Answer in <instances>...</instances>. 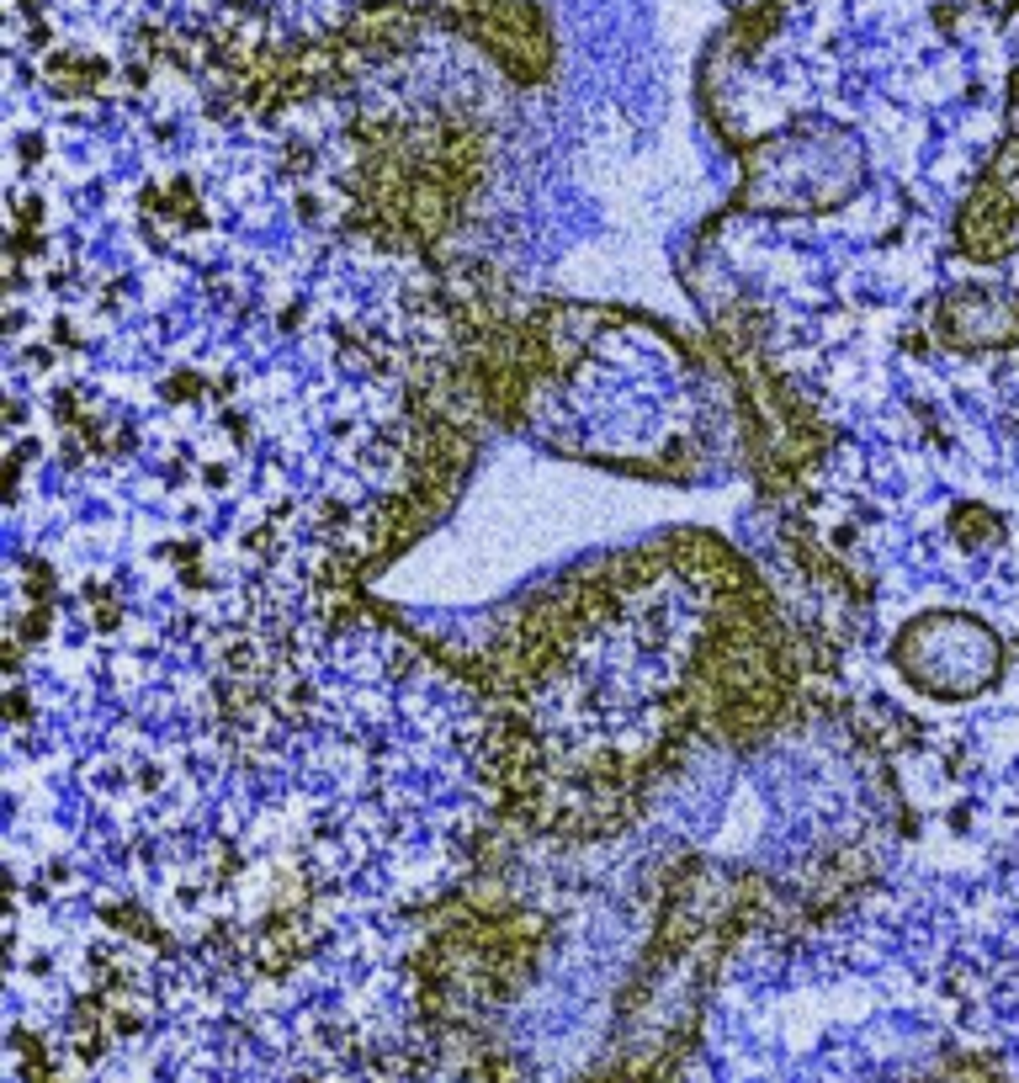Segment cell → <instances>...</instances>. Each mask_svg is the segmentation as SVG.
<instances>
[{
	"mask_svg": "<svg viewBox=\"0 0 1019 1083\" xmlns=\"http://www.w3.org/2000/svg\"><path fill=\"white\" fill-rule=\"evenodd\" d=\"M898 675L935 701L982 696L1004 675V637L982 617H966V611L918 617L898 637Z\"/></svg>",
	"mask_w": 1019,
	"mask_h": 1083,
	"instance_id": "obj_1",
	"label": "cell"
}]
</instances>
